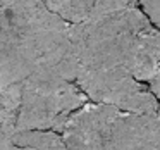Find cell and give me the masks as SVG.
I'll list each match as a JSON object with an SVG mask.
<instances>
[{
  "instance_id": "cell-10",
  "label": "cell",
  "mask_w": 160,
  "mask_h": 150,
  "mask_svg": "<svg viewBox=\"0 0 160 150\" xmlns=\"http://www.w3.org/2000/svg\"><path fill=\"white\" fill-rule=\"evenodd\" d=\"M16 128L0 119V150H11L14 145Z\"/></svg>"
},
{
  "instance_id": "cell-4",
  "label": "cell",
  "mask_w": 160,
  "mask_h": 150,
  "mask_svg": "<svg viewBox=\"0 0 160 150\" xmlns=\"http://www.w3.org/2000/svg\"><path fill=\"white\" fill-rule=\"evenodd\" d=\"M121 109L98 102H86L66 121L62 140L66 150H103Z\"/></svg>"
},
{
  "instance_id": "cell-9",
  "label": "cell",
  "mask_w": 160,
  "mask_h": 150,
  "mask_svg": "<svg viewBox=\"0 0 160 150\" xmlns=\"http://www.w3.org/2000/svg\"><path fill=\"white\" fill-rule=\"evenodd\" d=\"M138 4L150 21L160 29V0H138Z\"/></svg>"
},
{
  "instance_id": "cell-2",
  "label": "cell",
  "mask_w": 160,
  "mask_h": 150,
  "mask_svg": "<svg viewBox=\"0 0 160 150\" xmlns=\"http://www.w3.org/2000/svg\"><path fill=\"white\" fill-rule=\"evenodd\" d=\"M86 102V93L76 81L28 76L21 81V105L16 131L53 129L60 133L69 116Z\"/></svg>"
},
{
  "instance_id": "cell-1",
  "label": "cell",
  "mask_w": 160,
  "mask_h": 150,
  "mask_svg": "<svg viewBox=\"0 0 160 150\" xmlns=\"http://www.w3.org/2000/svg\"><path fill=\"white\" fill-rule=\"evenodd\" d=\"M79 69L124 67L148 83L160 64V29L138 4L97 21L72 24Z\"/></svg>"
},
{
  "instance_id": "cell-3",
  "label": "cell",
  "mask_w": 160,
  "mask_h": 150,
  "mask_svg": "<svg viewBox=\"0 0 160 150\" xmlns=\"http://www.w3.org/2000/svg\"><path fill=\"white\" fill-rule=\"evenodd\" d=\"M76 83L88 100L107 104L132 114H155L160 104L150 86L124 67L79 69Z\"/></svg>"
},
{
  "instance_id": "cell-6",
  "label": "cell",
  "mask_w": 160,
  "mask_h": 150,
  "mask_svg": "<svg viewBox=\"0 0 160 150\" xmlns=\"http://www.w3.org/2000/svg\"><path fill=\"white\" fill-rule=\"evenodd\" d=\"M52 12L67 23L97 21L105 16L138 4V0H43Z\"/></svg>"
},
{
  "instance_id": "cell-8",
  "label": "cell",
  "mask_w": 160,
  "mask_h": 150,
  "mask_svg": "<svg viewBox=\"0 0 160 150\" xmlns=\"http://www.w3.org/2000/svg\"><path fill=\"white\" fill-rule=\"evenodd\" d=\"M24 80V73L18 66L12 57H9L4 50L0 49V88L11 86L14 83H21Z\"/></svg>"
},
{
  "instance_id": "cell-7",
  "label": "cell",
  "mask_w": 160,
  "mask_h": 150,
  "mask_svg": "<svg viewBox=\"0 0 160 150\" xmlns=\"http://www.w3.org/2000/svg\"><path fill=\"white\" fill-rule=\"evenodd\" d=\"M11 150H66L62 135L53 129L16 131Z\"/></svg>"
},
{
  "instance_id": "cell-5",
  "label": "cell",
  "mask_w": 160,
  "mask_h": 150,
  "mask_svg": "<svg viewBox=\"0 0 160 150\" xmlns=\"http://www.w3.org/2000/svg\"><path fill=\"white\" fill-rule=\"evenodd\" d=\"M103 150H157V112H122Z\"/></svg>"
}]
</instances>
